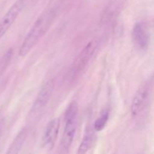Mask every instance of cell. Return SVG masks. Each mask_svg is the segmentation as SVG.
I'll return each mask as SVG.
<instances>
[{"label":"cell","instance_id":"1","mask_svg":"<svg viewBox=\"0 0 154 154\" xmlns=\"http://www.w3.org/2000/svg\"><path fill=\"white\" fill-rule=\"evenodd\" d=\"M57 16L55 8L48 9L38 17L23 41L19 49V56L24 57L38 43L48 31Z\"/></svg>","mask_w":154,"mask_h":154},{"label":"cell","instance_id":"2","mask_svg":"<svg viewBox=\"0 0 154 154\" xmlns=\"http://www.w3.org/2000/svg\"><path fill=\"white\" fill-rule=\"evenodd\" d=\"M97 46V42L96 41H91L81 50L69 69L68 74V79L69 81H75L82 74L94 55Z\"/></svg>","mask_w":154,"mask_h":154},{"label":"cell","instance_id":"3","mask_svg":"<svg viewBox=\"0 0 154 154\" xmlns=\"http://www.w3.org/2000/svg\"><path fill=\"white\" fill-rule=\"evenodd\" d=\"M78 105L75 102L68 106L65 114V127L62 135L61 144L64 150H68L72 145L75 139L78 120Z\"/></svg>","mask_w":154,"mask_h":154},{"label":"cell","instance_id":"4","mask_svg":"<svg viewBox=\"0 0 154 154\" xmlns=\"http://www.w3.org/2000/svg\"><path fill=\"white\" fill-rule=\"evenodd\" d=\"M154 87V75L142 84L134 96L131 104V114L135 117L140 115L148 105Z\"/></svg>","mask_w":154,"mask_h":154},{"label":"cell","instance_id":"5","mask_svg":"<svg viewBox=\"0 0 154 154\" xmlns=\"http://www.w3.org/2000/svg\"><path fill=\"white\" fill-rule=\"evenodd\" d=\"M26 3V0H17L0 20V39L5 35L18 17Z\"/></svg>","mask_w":154,"mask_h":154},{"label":"cell","instance_id":"6","mask_svg":"<svg viewBox=\"0 0 154 154\" xmlns=\"http://www.w3.org/2000/svg\"><path fill=\"white\" fill-rule=\"evenodd\" d=\"M55 87L54 80L50 79L45 82V84L42 86L40 91L38 93L32 105L30 112L31 114H36L39 112L41 110L43 109L48 104L50 99L52 97L53 93Z\"/></svg>","mask_w":154,"mask_h":154},{"label":"cell","instance_id":"7","mask_svg":"<svg viewBox=\"0 0 154 154\" xmlns=\"http://www.w3.org/2000/svg\"><path fill=\"white\" fill-rule=\"evenodd\" d=\"M132 38L137 50L145 51L149 46V35L147 29L142 23H136L133 26Z\"/></svg>","mask_w":154,"mask_h":154},{"label":"cell","instance_id":"8","mask_svg":"<svg viewBox=\"0 0 154 154\" xmlns=\"http://www.w3.org/2000/svg\"><path fill=\"white\" fill-rule=\"evenodd\" d=\"M60 127V120L57 117L54 118L48 123L42 136V142L47 148H52L58 137Z\"/></svg>","mask_w":154,"mask_h":154},{"label":"cell","instance_id":"9","mask_svg":"<svg viewBox=\"0 0 154 154\" xmlns=\"http://www.w3.org/2000/svg\"><path fill=\"white\" fill-rule=\"evenodd\" d=\"M29 130L27 128H23L21 129L17 135H16L15 138L12 143L11 144L10 147L7 150V153H18L22 149L27 136H28Z\"/></svg>","mask_w":154,"mask_h":154},{"label":"cell","instance_id":"10","mask_svg":"<svg viewBox=\"0 0 154 154\" xmlns=\"http://www.w3.org/2000/svg\"><path fill=\"white\" fill-rule=\"evenodd\" d=\"M95 129L93 127H89L84 133L83 139L81 141L79 148L78 150V153H85L91 149L95 141Z\"/></svg>","mask_w":154,"mask_h":154},{"label":"cell","instance_id":"11","mask_svg":"<svg viewBox=\"0 0 154 154\" xmlns=\"http://www.w3.org/2000/svg\"><path fill=\"white\" fill-rule=\"evenodd\" d=\"M109 114L110 112L108 109H104L101 112L100 115L96 119V120L94 123V125H93V128H94L96 132H100V131L103 130L105 129V126L107 124V122L108 121Z\"/></svg>","mask_w":154,"mask_h":154},{"label":"cell","instance_id":"12","mask_svg":"<svg viewBox=\"0 0 154 154\" xmlns=\"http://www.w3.org/2000/svg\"><path fill=\"white\" fill-rule=\"evenodd\" d=\"M12 55H13V50L9 49L8 51H6L5 54L3 55L0 60V75L5 72L7 67L8 66L11 60Z\"/></svg>","mask_w":154,"mask_h":154},{"label":"cell","instance_id":"13","mask_svg":"<svg viewBox=\"0 0 154 154\" xmlns=\"http://www.w3.org/2000/svg\"><path fill=\"white\" fill-rule=\"evenodd\" d=\"M2 132V122L0 121V137H1Z\"/></svg>","mask_w":154,"mask_h":154}]
</instances>
